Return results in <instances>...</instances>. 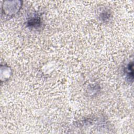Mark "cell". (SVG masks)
I'll return each instance as SVG.
<instances>
[{"label":"cell","instance_id":"1","mask_svg":"<svg viewBox=\"0 0 134 134\" xmlns=\"http://www.w3.org/2000/svg\"><path fill=\"white\" fill-rule=\"evenodd\" d=\"M127 76L129 77L130 80H133V63H130L126 68V69Z\"/></svg>","mask_w":134,"mask_h":134}]
</instances>
